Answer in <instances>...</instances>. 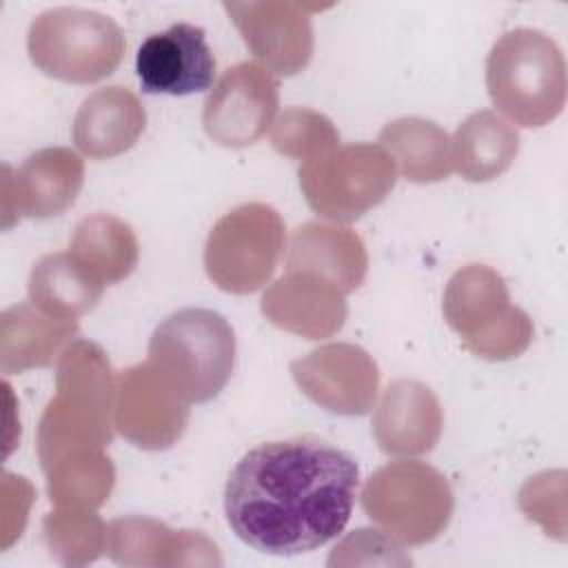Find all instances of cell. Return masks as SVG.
Segmentation results:
<instances>
[{
    "instance_id": "obj_1",
    "label": "cell",
    "mask_w": 568,
    "mask_h": 568,
    "mask_svg": "<svg viewBox=\"0 0 568 568\" xmlns=\"http://www.w3.org/2000/svg\"><path fill=\"white\" fill-rule=\"evenodd\" d=\"M359 468L346 450L313 437L251 448L224 486L231 530L266 555H302L335 539L351 519Z\"/></svg>"
},
{
    "instance_id": "obj_2",
    "label": "cell",
    "mask_w": 568,
    "mask_h": 568,
    "mask_svg": "<svg viewBox=\"0 0 568 568\" xmlns=\"http://www.w3.org/2000/svg\"><path fill=\"white\" fill-rule=\"evenodd\" d=\"M115 375L106 353L89 339H73L55 359V395L38 424L42 473L55 462L104 450L113 439Z\"/></svg>"
},
{
    "instance_id": "obj_3",
    "label": "cell",
    "mask_w": 568,
    "mask_h": 568,
    "mask_svg": "<svg viewBox=\"0 0 568 568\" xmlns=\"http://www.w3.org/2000/svg\"><path fill=\"white\" fill-rule=\"evenodd\" d=\"M486 89L510 122H552L566 104V60L559 44L528 27L504 33L486 60Z\"/></svg>"
},
{
    "instance_id": "obj_4",
    "label": "cell",
    "mask_w": 568,
    "mask_h": 568,
    "mask_svg": "<svg viewBox=\"0 0 568 568\" xmlns=\"http://www.w3.org/2000/svg\"><path fill=\"white\" fill-rule=\"evenodd\" d=\"M149 364L189 402L213 399L235 366V333L211 308L171 313L149 339Z\"/></svg>"
},
{
    "instance_id": "obj_5",
    "label": "cell",
    "mask_w": 568,
    "mask_h": 568,
    "mask_svg": "<svg viewBox=\"0 0 568 568\" xmlns=\"http://www.w3.org/2000/svg\"><path fill=\"white\" fill-rule=\"evenodd\" d=\"M124 33L104 13L55 7L33 18L27 33L31 62L49 78L91 84L109 78L122 62Z\"/></svg>"
},
{
    "instance_id": "obj_6",
    "label": "cell",
    "mask_w": 568,
    "mask_h": 568,
    "mask_svg": "<svg viewBox=\"0 0 568 568\" xmlns=\"http://www.w3.org/2000/svg\"><path fill=\"white\" fill-rule=\"evenodd\" d=\"M442 308L464 346L481 359L519 357L532 342L530 317L510 304L504 277L486 264L455 271L446 284Z\"/></svg>"
},
{
    "instance_id": "obj_7",
    "label": "cell",
    "mask_w": 568,
    "mask_h": 568,
    "mask_svg": "<svg viewBox=\"0 0 568 568\" xmlns=\"http://www.w3.org/2000/svg\"><path fill=\"white\" fill-rule=\"evenodd\" d=\"M362 508L388 537L408 546L437 539L455 508L446 477L426 462L399 459L375 470L362 488Z\"/></svg>"
},
{
    "instance_id": "obj_8",
    "label": "cell",
    "mask_w": 568,
    "mask_h": 568,
    "mask_svg": "<svg viewBox=\"0 0 568 568\" xmlns=\"http://www.w3.org/2000/svg\"><path fill=\"white\" fill-rule=\"evenodd\" d=\"M297 175L308 206L339 224L382 204L397 182V166L382 144L353 142L306 160Z\"/></svg>"
},
{
    "instance_id": "obj_9",
    "label": "cell",
    "mask_w": 568,
    "mask_h": 568,
    "mask_svg": "<svg viewBox=\"0 0 568 568\" xmlns=\"http://www.w3.org/2000/svg\"><path fill=\"white\" fill-rule=\"evenodd\" d=\"M284 244L286 226L273 206L262 202L240 204L209 231L204 244L206 275L226 293H255L273 277Z\"/></svg>"
},
{
    "instance_id": "obj_10",
    "label": "cell",
    "mask_w": 568,
    "mask_h": 568,
    "mask_svg": "<svg viewBox=\"0 0 568 568\" xmlns=\"http://www.w3.org/2000/svg\"><path fill=\"white\" fill-rule=\"evenodd\" d=\"M277 106V78L257 62H237L211 89L202 109V126L220 146L242 149L255 144L273 126Z\"/></svg>"
},
{
    "instance_id": "obj_11",
    "label": "cell",
    "mask_w": 568,
    "mask_h": 568,
    "mask_svg": "<svg viewBox=\"0 0 568 568\" xmlns=\"http://www.w3.org/2000/svg\"><path fill=\"white\" fill-rule=\"evenodd\" d=\"M189 406L149 362L115 373L113 426L138 448H171L186 430Z\"/></svg>"
},
{
    "instance_id": "obj_12",
    "label": "cell",
    "mask_w": 568,
    "mask_h": 568,
    "mask_svg": "<svg viewBox=\"0 0 568 568\" xmlns=\"http://www.w3.org/2000/svg\"><path fill=\"white\" fill-rule=\"evenodd\" d=\"M297 388L317 406L348 417L366 415L377 399L379 368L373 355L348 342H331L291 362Z\"/></svg>"
},
{
    "instance_id": "obj_13",
    "label": "cell",
    "mask_w": 568,
    "mask_h": 568,
    "mask_svg": "<svg viewBox=\"0 0 568 568\" xmlns=\"http://www.w3.org/2000/svg\"><path fill=\"white\" fill-rule=\"evenodd\" d=\"M84 184L82 158L64 146H47L31 153L18 171L2 166V226L20 217H53L67 211Z\"/></svg>"
},
{
    "instance_id": "obj_14",
    "label": "cell",
    "mask_w": 568,
    "mask_h": 568,
    "mask_svg": "<svg viewBox=\"0 0 568 568\" xmlns=\"http://www.w3.org/2000/svg\"><path fill=\"white\" fill-rule=\"evenodd\" d=\"M251 53L271 73L295 75L313 55V27L308 7L284 0L224 2Z\"/></svg>"
},
{
    "instance_id": "obj_15",
    "label": "cell",
    "mask_w": 568,
    "mask_h": 568,
    "mask_svg": "<svg viewBox=\"0 0 568 568\" xmlns=\"http://www.w3.org/2000/svg\"><path fill=\"white\" fill-rule=\"evenodd\" d=\"M135 71L144 93L189 95L213 84L215 55L204 29L178 22L140 44Z\"/></svg>"
},
{
    "instance_id": "obj_16",
    "label": "cell",
    "mask_w": 568,
    "mask_h": 568,
    "mask_svg": "<svg viewBox=\"0 0 568 568\" xmlns=\"http://www.w3.org/2000/svg\"><path fill=\"white\" fill-rule=\"evenodd\" d=\"M262 315L277 328L304 339L333 337L346 322V295L311 273L277 277L260 300Z\"/></svg>"
},
{
    "instance_id": "obj_17",
    "label": "cell",
    "mask_w": 568,
    "mask_h": 568,
    "mask_svg": "<svg viewBox=\"0 0 568 568\" xmlns=\"http://www.w3.org/2000/svg\"><path fill=\"white\" fill-rule=\"evenodd\" d=\"M444 428L437 395L417 379L390 382L373 413V435L386 455L413 457L430 453Z\"/></svg>"
},
{
    "instance_id": "obj_18",
    "label": "cell",
    "mask_w": 568,
    "mask_h": 568,
    "mask_svg": "<svg viewBox=\"0 0 568 568\" xmlns=\"http://www.w3.org/2000/svg\"><path fill=\"white\" fill-rule=\"evenodd\" d=\"M109 557L120 566H220L217 546L202 532L171 530L158 519L129 515L109 524Z\"/></svg>"
},
{
    "instance_id": "obj_19",
    "label": "cell",
    "mask_w": 568,
    "mask_h": 568,
    "mask_svg": "<svg viewBox=\"0 0 568 568\" xmlns=\"http://www.w3.org/2000/svg\"><path fill=\"white\" fill-rule=\"evenodd\" d=\"M286 271L317 275L348 295L366 277L368 253L362 237L344 224L304 222L291 233Z\"/></svg>"
},
{
    "instance_id": "obj_20",
    "label": "cell",
    "mask_w": 568,
    "mask_h": 568,
    "mask_svg": "<svg viewBox=\"0 0 568 568\" xmlns=\"http://www.w3.org/2000/svg\"><path fill=\"white\" fill-rule=\"evenodd\" d=\"M146 111L126 87L111 84L93 91L73 118V142L91 160L126 153L144 133Z\"/></svg>"
},
{
    "instance_id": "obj_21",
    "label": "cell",
    "mask_w": 568,
    "mask_h": 568,
    "mask_svg": "<svg viewBox=\"0 0 568 568\" xmlns=\"http://www.w3.org/2000/svg\"><path fill=\"white\" fill-rule=\"evenodd\" d=\"M75 335V320L53 317L31 302L13 304L0 315V368L4 375L44 368Z\"/></svg>"
},
{
    "instance_id": "obj_22",
    "label": "cell",
    "mask_w": 568,
    "mask_h": 568,
    "mask_svg": "<svg viewBox=\"0 0 568 568\" xmlns=\"http://www.w3.org/2000/svg\"><path fill=\"white\" fill-rule=\"evenodd\" d=\"M519 151V131L495 111L470 113L450 140L453 169L468 182L501 175Z\"/></svg>"
},
{
    "instance_id": "obj_23",
    "label": "cell",
    "mask_w": 568,
    "mask_h": 568,
    "mask_svg": "<svg viewBox=\"0 0 568 568\" xmlns=\"http://www.w3.org/2000/svg\"><path fill=\"white\" fill-rule=\"evenodd\" d=\"M69 253L89 275L109 286L133 273L140 246L124 220L111 213H93L75 224Z\"/></svg>"
},
{
    "instance_id": "obj_24",
    "label": "cell",
    "mask_w": 568,
    "mask_h": 568,
    "mask_svg": "<svg viewBox=\"0 0 568 568\" xmlns=\"http://www.w3.org/2000/svg\"><path fill=\"white\" fill-rule=\"evenodd\" d=\"M27 291L29 302L40 311L53 317L75 320L100 302L104 284L89 275L69 251H60L33 264Z\"/></svg>"
},
{
    "instance_id": "obj_25",
    "label": "cell",
    "mask_w": 568,
    "mask_h": 568,
    "mask_svg": "<svg viewBox=\"0 0 568 568\" xmlns=\"http://www.w3.org/2000/svg\"><path fill=\"white\" fill-rule=\"evenodd\" d=\"M379 144L410 182H439L453 171L450 138L433 120L417 115L393 120L379 131Z\"/></svg>"
},
{
    "instance_id": "obj_26",
    "label": "cell",
    "mask_w": 568,
    "mask_h": 568,
    "mask_svg": "<svg viewBox=\"0 0 568 568\" xmlns=\"http://www.w3.org/2000/svg\"><path fill=\"white\" fill-rule=\"evenodd\" d=\"M47 493L58 508L95 510L115 484V468L104 450H84L69 455L44 470Z\"/></svg>"
},
{
    "instance_id": "obj_27",
    "label": "cell",
    "mask_w": 568,
    "mask_h": 568,
    "mask_svg": "<svg viewBox=\"0 0 568 568\" xmlns=\"http://www.w3.org/2000/svg\"><path fill=\"white\" fill-rule=\"evenodd\" d=\"M42 539L60 564L87 566L109 548V526L93 510L60 508L42 519Z\"/></svg>"
},
{
    "instance_id": "obj_28",
    "label": "cell",
    "mask_w": 568,
    "mask_h": 568,
    "mask_svg": "<svg viewBox=\"0 0 568 568\" xmlns=\"http://www.w3.org/2000/svg\"><path fill=\"white\" fill-rule=\"evenodd\" d=\"M271 144L277 153L306 162L339 146V133L326 115L293 106L273 122Z\"/></svg>"
},
{
    "instance_id": "obj_29",
    "label": "cell",
    "mask_w": 568,
    "mask_h": 568,
    "mask_svg": "<svg viewBox=\"0 0 568 568\" xmlns=\"http://www.w3.org/2000/svg\"><path fill=\"white\" fill-rule=\"evenodd\" d=\"M566 473H541L530 477L519 490V508L528 519L537 521L548 535L564 539V513H566Z\"/></svg>"
}]
</instances>
